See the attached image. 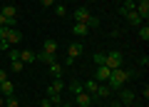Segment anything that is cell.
<instances>
[{
    "mask_svg": "<svg viewBox=\"0 0 149 107\" xmlns=\"http://www.w3.org/2000/svg\"><path fill=\"white\" fill-rule=\"evenodd\" d=\"M129 77H132V72H129V70L117 67V70H112L109 80H107V87H109V90L114 92V90H119V87H124V82H127Z\"/></svg>",
    "mask_w": 149,
    "mask_h": 107,
    "instance_id": "6da1fadb",
    "label": "cell"
},
{
    "mask_svg": "<svg viewBox=\"0 0 149 107\" xmlns=\"http://www.w3.org/2000/svg\"><path fill=\"white\" fill-rule=\"evenodd\" d=\"M55 52H57V43H55L52 38L50 40H45V45H42V52L37 55V62H45V65H50V62H55Z\"/></svg>",
    "mask_w": 149,
    "mask_h": 107,
    "instance_id": "7a4b0ae2",
    "label": "cell"
},
{
    "mask_svg": "<svg viewBox=\"0 0 149 107\" xmlns=\"http://www.w3.org/2000/svg\"><path fill=\"white\" fill-rule=\"evenodd\" d=\"M72 15H74V22H85L87 27H97V25H100V20H97L95 15H90V10H87V8H77Z\"/></svg>",
    "mask_w": 149,
    "mask_h": 107,
    "instance_id": "3957f363",
    "label": "cell"
},
{
    "mask_svg": "<svg viewBox=\"0 0 149 107\" xmlns=\"http://www.w3.org/2000/svg\"><path fill=\"white\" fill-rule=\"evenodd\" d=\"M122 65H124V55H122V52L112 50V52H107V55H104V67L117 70V67H122Z\"/></svg>",
    "mask_w": 149,
    "mask_h": 107,
    "instance_id": "277c9868",
    "label": "cell"
},
{
    "mask_svg": "<svg viewBox=\"0 0 149 107\" xmlns=\"http://www.w3.org/2000/svg\"><path fill=\"white\" fill-rule=\"evenodd\" d=\"M82 50H85V45H82V43H72V45H70V48H67V60H65V67H70L74 60L80 57Z\"/></svg>",
    "mask_w": 149,
    "mask_h": 107,
    "instance_id": "5b68a950",
    "label": "cell"
},
{
    "mask_svg": "<svg viewBox=\"0 0 149 107\" xmlns=\"http://www.w3.org/2000/svg\"><path fill=\"white\" fill-rule=\"evenodd\" d=\"M119 100H122V105H132L134 100H137V95H134L132 90H127V87H119Z\"/></svg>",
    "mask_w": 149,
    "mask_h": 107,
    "instance_id": "8992f818",
    "label": "cell"
},
{
    "mask_svg": "<svg viewBox=\"0 0 149 107\" xmlns=\"http://www.w3.org/2000/svg\"><path fill=\"white\" fill-rule=\"evenodd\" d=\"M0 13H3V17L8 20V25H13V22H15V17H17V8H15V5H5Z\"/></svg>",
    "mask_w": 149,
    "mask_h": 107,
    "instance_id": "52a82bcc",
    "label": "cell"
},
{
    "mask_svg": "<svg viewBox=\"0 0 149 107\" xmlns=\"http://www.w3.org/2000/svg\"><path fill=\"white\" fill-rule=\"evenodd\" d=\"M62 90H65V82L60 80V77H55V80H52V85L47 87V97H52V95H60Z\"/></svg>",
    "mask_w": 149,
    "mask_h": 107,
    "instance_id": "ba28073f",
    "label": "cell"
},
{
    "mask_svg": "<svg viewBox=\"0 0 149 107\" xmlns=\"http://www.w3.org/2000/svg\"><path fill=\"white\" fill-rule=\"evenodd\" d=\"M20 62H22V65L37 62V52H32V50H20Z\"/></svg>",
    "mask_w": 149,
    "mask_h": 107,
    "instance_id": "9c48e42d",
    "label": "cell"
},
{
    "mask_svg": "<svg viewBox=\"0 0 149 107\" xmlns=\"http://www.w3.org/2000/svg\"><path fill=\"white\" fill-rule=\"evenodd\" d=\"M109 75H112V70L104 67V65H100L97 72H95V80H97V82H107V80H109Z\"/></svg>",
    "mask_w": 149,
    "mask_h": 107,
    "instance_id": "30bf717a",
    "label": "cell"
},
{
    "mask_svg": "<svg viewBox=\"0 0 149 107\" xmlns=\"http://www.w3.org/2000/svg\"><path fill=\"white\" fill-rule=\"evenodd\" d=\"M74 102H77V105L80 107H92V95H87V92H80V95H74Z\"/></svg>",
    "mask_w": 149,
    "mask_h": 107,
    "instance_id": "8fae6325",
    "label": "cell"
},
{
    "mask_svg": "<svg viewBox=\"0 0 149 107\" xmlns=\"http://www.w3.org/2000/svg\"><path fill=\"white\" fill-rule=\"evenodd\" d=\"M122 15L127 17V22H129V25H137V27H139V25H142V22H144L142 17L137 15V10H127V13H122Z\"/></svg>",
    "mask_w": 149,
    "mask_h": 107,
    "instance_id": "7c38bea8",
    "label": "cell"
},
{
    "mask_svg": "<svg viewBox=\"0 0 149 107\" xmlns=\"http://www.w3.org/2000/svg\"><path fill=\"white\" fill-rule=\"evenodd\" d=\"M0 95H15V85H13V82L10 80H3V82H0Z\"/></svg>",
    "mask_w": 149,
    "mask_h": 107,
    "instance_id": "4fadbf2b",
    "label": "cell"
},
{
    "mask_svg": "<svg viewBox=\"0 0 149 107\" xmlns=\"http://www.w3.org/2000/svg\"><path fill=\"white\" fill-rule=\"evenodd\" d=\"M109 95H112V90H109L107 85H102V82H100V87H97L95 97H97V100H104V97H109ZM95 97H92V100H95Z\"/></svg>",
    "mask_w": 149,
    "mask_h": 107,
    "instance_id": "5bb4252c",
    "label": "cell"
},
{
    "mask_svg": "<svg viewBox=\"0 0 149 107\" xmlns=\"http://www.w3.org/2000/svg\"><path fill=\"white\" fill-rule=\"evenodd\" d=\"M50 75H52V77H60V75H62V62H57V60L50 62Z\"/></svg>",
    "mask_w": 149,
    "mask_h": 107,
    "instance_id": "9a60e30c",
    "label": "cell"
},
{
    "mask_svg": "<svg viewBox=\"0 0 149 107\" xmlns=\"http://www.w3.org/2000/svg\"><path fill=\"white\" fill-rule=\"evenodd\" d=\"M97 87H100V82H97V80H87L85 82V92H87V95H95Z\"/></svg>",
    "mask_w": 149,
    "mask_h": 107,
    "instance_id": "2e32d148",
    "label": "cell"
},
{
    "mask_svg": "<svg viewBox=\"0 0 149 107\" xmlns=\"http://www.w3.org/2000/svg\"><path fill=\"white\" fill-rule=\"evenodd\" d=\"M72 32H74V35H87V32H90V27H87L85 22H74Z\"/></svg>",
    "mask_w": 149,
    "mask_h": 107,
    "instance_id": "e0dca14e",
    "label": "cell"
},
{
    "mask_svg": "<svg viewBox=\"0 0 149 107\" xmlns=\"http://www.w3.org/2000/svg\"><path fill=\"white\" fill-rule=\"evenodd\" d=\"M70 90H72L74 95H80V92H85V85H82L80 80H72V82H70Z\"/></svg>",
    "mask_w": 149,
    "mask_h": 107,
    "instance_id": "ac0fdd59",
    "label": "cell"
},
{
    "mask_svg": "<svg viewBox=\"0 0 149 107\" xmlns=\"http://www.w3.org/2000/svg\"><path fill=\"white\" fill-rule=\"evenodd\" d=\"M139 38H142L144 43L149 40V25H147V22H142V25H139Z\"/></svg>",
    "mask_w": 149,
    "mask_h": 107,
    "instance_id": "d6986e66",
    "label": "cell"
},
{
    "mask_svg": "<svg viewBox=\"0 0 149 107\" xmlns=\"http://www.w3.org/2000/svg\"><path fill=\"white\" fill-rule=\"evenodd\" d=\"M8 60H10V62H15V60H20V50L10 48V50H8Z\"/></svg>",
    "mask_w": 149,
    "mask_h": 107,
    "instance_id": "ffe728a7",
    "label": "cell"
},
{
    "mask_svg": "<svg viewBox=\"0 0 149 107\" xmlns=\"http://www.w3.org/2000/svg\"><path fill=\"white\" fill-rule=\"evenodd\" d=\"M5 105H8V107H20V102H17L15 95H8V97H5Z\"/></svg>",
    "mask_w": 149,
    "mask_h": 107,
    "instance_id": "44dd1931",
    "label": "cell"
},
{
    "mask_svg": "<svg viewBox=\"0 0 149 107\" xmlns=\"http://www.w3.org/2000/svg\"><path fill=\"white\" fill-rule=\"evenodd\" d=\"M134 8H137V3H134V0H124V3H122V13L134 10Z\"/></svg>",
    "mask_w": 149,
    "mask_h": 107,
    "instance_id": "7402d4cb",
    "label": "cell"
},
{
    "mask_svg": "<svg viewBox=\"0 0 149 107\" xmlns=\"http://www.w3.org/2000/svg\"><path fill=\"white\" fill-rule=\"evenodd\" d=\"M10 67H13V72H22V70H25V65H22L20 60H15V62H10Z\"/></svg>",
    "mask_w": 149,
    "mask_h": 107,
    "instance_id": "603a6c76",
    "label": "cell"
},
{
    "mask_svg": "<svg viewBox=\"0 0 149 107\" xmlns=\"http://www.w3.org/2000/svg\"><path fill=\"white\" fill-rule=\"evenodd\" d=\"M95 62H97V67L104 65V52H97V55H95Z\"/></svg>",
    "mask_w": 149,
    "mask_h": 107,
    "instance_id": "cb8c5ba5",
    "label": "cell"
},
{
    "mask_svg": "<svg viewBox=\"0 0 149 107\" xmlns=\"http://www.w3.org/2000/svg\"><path fill=\"white\" fill-rule=\"evenodd\" d=\"M139 65H144V67L149 65V57H147V55H142V57H139Z\"/></svg>",
    "mask_w": 149,
    "mask_h": 107,
    "instance_id": "d4e9b609",
    "label": "cell"
},
{
    "mask_svg": "<svg viewBox=\"0 0 149 107\" xmlns=\"http://www.w3.org/2000/svg\"><path fill=\"white\" fill-rule=\"evenodd\" d=\"M55 13L57 15H65V5H55Z\"/></svg>",
    "mask_w": 149,
    "mask_h": 107,
    "instance_id": "484cf974",
    "label": "cell"
},
{
    "mask_svg": "<svg viewBox=\"0 0 149 107\" xmlns=\"http://www.w3.org/2000/svg\"><path fill=\"white\" fill-rule=\"evenodd\" d=\"M40 3H42L45 8H50V5H55V0H40Z\"/></svg>",
    "mask_w": 149,
    "mask_h": 107,
    "instance_id": "4316f807",
    "label": "cell"
},
{
    "mask_svg": "<svg viewBox=\"0 0 149 107\" xmlns=\"http://www.w3.org/2000/svg\"><path fill=\"white\" fill-rule=\"evenodd\" d=\"M3 80H8V72H5V70H0V82H3Z\"/></svg>",
    "mask_w": 149,
    "mask_h": 107,
    "instance_id": "83f0119b",
    "label": "cell"
},
{
    "mask_svg": "<svg viewBox=\"0 0 149 107\" xmlns=\"http://www.w3.org/2000/svg\"><path fill=\"white\" fill-rule=\"evenodd\" d=\"M52 107H72L70 102H60V105H52Z\"/></svg>",
    "mask_w": 149,
    "mask_h": 107,
    "instance_id": "f1b7e54d",
    "label": "cell"
},
{
    "mask_svg": "<svg viewBox=\"0 0 149 107\" xmlns=\"http://www.w3.org/2000/svg\"><path fill=\"white\" fill-rule=\"evenodd\" d=\"M3 25H8V20L3 17V13H0V27H3Z\"/></svg>",
    "mask_w": 149,
    "mask_h": 107,
    "instance_id": "f546056e",
    "label": "cell"
},
{
    "mask_svg": "<svg viewBox=\"0 0 149 107\" xmlns=\"http://www.w3.org/2000/svg\"><path fill=\"white\" fill-rule=\"evenodd\" d=\"M3 105H5V97H3V95H0V107H3Z\"/></svg>",
    "mask_w": 149,
    "mask_h": 107,
    "instance_id": "4dcf8cb0",
    "label": "cell"
},
{
    "mask_svg": "<svg viewBox=\"0 0 149 107\" xmlns=\"http://www.w3.org/2000/svg\"><path fill=\"white\" fill-rule=\"evenodd\" d=\"M134 3H149V0H134Z\"/></svg>",
    "mask_w": 149,
    "mask_h": 107,
    "instance_id": "1f68e13d",
    "label": "cell"
}]
</instances>
